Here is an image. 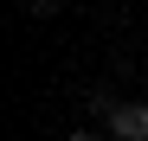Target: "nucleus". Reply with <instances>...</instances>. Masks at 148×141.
I'll list each match as a JSON object with an SVG mask.
<instances>
[{
  "label": "nucleus",
  "mask_w": 148,
  "mask_h": 141,
  "mask_svg": "<svg viewBox=\"0 0 148 141\" xmlns=\"http://www.w3.org/2000/svg\"><path fill=\"white\" fill-rule=\"evenodd\" d=\"M71 141H97V135H90V128H77V135H71Z\"/></svg>",
  "instance_id": "obj_3"
},
{
  "label": "nucleus",
  "mask_w": 148,
  "mask_h": 141,
  "mask_svg": "<svg viewBox=\"0 0 148 141\" xmlns=\"http://www.w3.org/2000/svg\"><path fill=\"white\" fill-rule=\"evenodd\" d=\"M26 7H32V13L45 19V13H58V7H64V0H26Z\"/></svg>",
  "instance_id": "obj_2"
},
{
  "label": "nucleus",
  "mask_w": 148,
  "mask_h": 141,
  "mask_svg": "<svg viewBox=\"0 0 148 141\" xmlns=\"http://www.w3.org/2000/svg\"><path fill=\"white\" fill-rule=\"evenodd\" d=\"M110 135L116 141H148V103H116L110 109Z\"/></svg>",
  "instance_id": "obj_1"
}]
</instances>
